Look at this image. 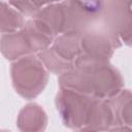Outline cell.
<instances>
[{
  "label": "cell",
  "mask_w": 132,
  "mask_h": 132,
  "mask_svg": "<svg viewBox=\"0 0 132 132\" xmlns=\"http://www.w3.org/2000/svg\"><path fill=\"white\" fill-rule=\"evenodd\" d=\"M60 87L93 99L105 100L121 92L123 78L107 62L77 61L71 70L61 75Z\"/></svg>",
  "instance_id": "cell-1"
},
{
  "label": "cell",
  "mask_w": 132,
  "mask_h": 132,
  "mask_svg": "<svg viewBox=\"0 0 132 132\" xmlns=\"http://www.w3.org/2000/svg\"><path fill=\"white\" fill-rule=\"evenodd\" d=\"M11 77L15 91L27 99L40 94L47 81V73L41 61L33 56L23 57L14 62Z\"/></svg>",
  "instance_id": "cell-2"
},
{
  "label": "cell",
  "mask_w": 132,
  "mask_h": 132,
  "mask_svg": "<svg viewBox=\"0 0 132 132\" xmlns=\"http://www.w3.org/2000/svg\"><path fill=\"white\" fill-rule=\"evenodd\" d=\"M79 55V35L63 34L51 48L39 53V59L52 72L63 74L75 66Z\"/></svg>",
  "instance_id": "cell-3"
},
{
  "label": "cell",
  "mask_w": 132,
  "mask_h": 132,
  "mask_svg": "<svg viewBox=\"0 0 132 132\" xmlns=\"http://www.w3.org/2000/svg\"><path fill=\"white\" fill-rule=\"evenodd\" d=\"M94 99L74 91L62 89L57 95V109L65 126L81 129L89 116Z\"/></svg>",
  "instance_id": "cell-4"
},
{
  "label": "cell",
  "mask_w": 132,
  "mask_h": 132,
  "mask_svg": "<svg viewBox=\"0 0 132 132\" xmlns=\"http://www.w3.org/2000/svg\"><path fill=\"white\" fill-rule=\"evenodd\" d=\"M66 22L64 34H82L84 29L102 12L103 1H63Z\"/></svg>",
  "instance_id": "cell-5"
},
{
  "label": "cell",
  "mask_w": 132,
  "mask_h": 132,
  "mask_svg": "<svg viewBox=\"0 0 132 132\" xmlns=\"http://www.w3.org/2000/svg\"><path fill=\"white\" fill-rule=\"evenodd\" d=\"M119 39L111 34L86 33L79 35L80 55L77 61L107 62L113 48L119 46Z\"/></svg>",
  "instance_id": "cell-6"
},
{
  "label": "cell",
  "mask_w": 132,
  "mask_h": 132,
  "mask_svg": "<svg viewBox=\"0 0 132 132\" xmlns=\"http://www.w3.org/2000/svg\"><path fill=\"white\" fill-rule=\"evenodd\" d=\"M131 2L126 1H107L104 2L103 12L105 22L112 36L119 39L121 37L129 43L131 36ZM120 40V39H119Z\"/></svg>",
  "instance_id": "cell-7"
},
{
  "label": "cell",
  "mask_w": 132,
  "mask_h": 132,
  "mask_svg": "<svg viewBox=\"0 0 132 132\" xmlns=\"http://www.w3.org/2000/svg\"><path fill=\"white\" fill-rule=\"evenodd\" d=\"M32 19L38 22L53 37L59 33H63L66 22L64 3L47 2Z\"/></svg>",
  "instance_id": "cell-8"
},
{
  "label": "cell",
  "mask_w": 132,
  "mask_h": 132,
  "mask_svg": "<svg viewBox=\"0 0 132 132\" xmlns=\"http://www.w3.org/2000/svg\"><path fill=\"white\" fill-rule=\"evenodd\" d=\"M0 48L2 54L8 60L21 59L23 56L34 52L33 44L24 29L13 33L4 34L0 40Z\"/></svg>",
  "instance_id": "cell-9"
},
{
  "label": "cell",
  "mask_w": 132,
  "mask_h": 132,
  "mask_svg": "<svg viewBox=\"0 0 132 132\" xmlns=\"http://www.w3.org/2000/svg\"><path fill=\"white\" fill-rule=\"evenodd\" d=\"M113 123V116L108 103L104 100L94 99L85 126V132H105Z\"/></svg>",
  "instance_id": "cell-10"
},
{
  "label": "cell",
  "mask_w": 132,
  "mask_h": 132,
  "mask_svg": "<svg viewBox=\"0 0 132 132\" xmlns=\"http://www.w3.org/2000/svg\"><path fill=\"white\" fill-rule=\"evenodd\" d=\"M47 119L44 110L35 103L26 105L19 114L18 127L22 132H43Z\"/></svg>",
  "instance_id": "cell-11"
},
{
  "label": "cell",
  "mask_w": 132,
  "mask_h": 132,
  "mask_svg": "<svg viewBox=\"0 0 132 132\" xmlns=\"http://www.w3.org/2000/svg\"><path fill=\"white\" fill-rule=\"evenodd\" d=\"M110 102L113 121L121 127H130L131 123V94L128 90L121 91Z\"/></svg>",
  "instance_id": "cell-12"
},
{
  "label": "cell",
  "mask_w": 132,
  "mask_h": 132,
  "mask_svg": "<svg viewBox=\"0 0 132 132\" xmlns=\"http://www.w3.org/2000/svg\"><path fill=\"white\" fill-rule=\"evenodd\" d=\"M25 25L23 15L8 2L0 1V32L13 33Z\"/></svg>",
  "instance_id": "cell-13"
},
{
  "label": "cell",
  "mask_w": 132,
  "mask_h": 132,
  "mask_svg": "<svg viewBox=\"0 0 132 132\" xmlns=\"http://www.w3.org/2000/svg\"><path fill=\"white\" fill-rule=\"evenodd\" d=\"M14 9H16L22 15H35L47 2L36 1H9L8 2Z\"/></svg>",
  "instance_id": "cell-14"
},
{
  "label": "cell",
  "mask_w": 132,
  "mask_h": 132,
  "mask_svg": "<svg viewBox=\"0 0 132 132\" xmlns=\"http://www.w3.org/2000/svg\"><path fill=\"white\" fill-rule=\"evenodd\" d=\"M109 132H131V130H130V127H117L116 129Z\"/></svg>",
  "instance_id": "cell-15"
},
{
  "label": "cell",
  "mask_w": 132,
  "mask_h": 132,
  "mask_svg": "<svg viewBox=\"0 0 132 132\" xmlns=\"http://www.w3.org/2000/svg\"><path fill=\"white\" fill-rule=\"evenodd\" d=\"M0 132H10V131H3V130H2V131H0Z\"/></svg>",
  "instance_id": "cell-16"
}]
</instances>
